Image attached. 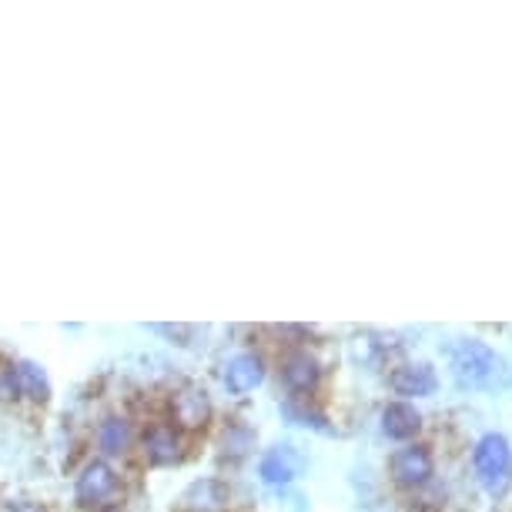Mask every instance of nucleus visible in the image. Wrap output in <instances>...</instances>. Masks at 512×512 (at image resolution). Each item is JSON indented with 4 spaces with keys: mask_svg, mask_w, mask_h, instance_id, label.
<instances>
[{
    "mask_svg": "<svg viewBox=\"0 0 512 512\" xmlns=\"http://www.w3.org/2000/svg\"><path fill=\"white\" fill-rule=\"evenodd\" d=\"M171 419H175V429H188V432H198L205 429L211 422V399L205 389H181L175 399H171Z\"/></svg>",
    "mask_w": 512,
    "mask_h": 512,
    "instance_id": "obj_5",
    "label": "nucleus"
},
{
    "mask_svg": "<svg viewBox=\"0 0 512 512\" xmlns=\"http://www.w3.org/2000/svg\"><path fill=\"white\" fill-rule=\"evenodd\" d=\"M144 459L151 462V466H175V462L181 459V436L178 429L171 422H154L144 429Z\"/></svg>",
    "mask_w": 512,
    "mask_h": 512,
    "instance_id": "obj_6",
    "label": "nucleus"
},
{
    "mask_svg": "<svg viewBox=\"0 0 512 512\" xmlns=\"http://www.w3.org/2000/svg\"><path fill=\"white\" fill-rule=\"evenodd\" d=\"M472 462H476V476L486 486L492 496H502L512 482V449L506 436L499 432H489L476 442V452H472Z\"/></svg>",
    "mask_w": 512,
    "mask_h": 512,
    "instance_id": "obj_2",
    "label": "nucleus"
},
{
    "mask_svg": "<svg viewBox=\"0 0 512 512\" xmlns=\"http://www.w3.org/2000/svg\"><path fill=\"white\" fill-rule=\"evenodd\" d=\"M502 369V359L489 349L479 338H469V342H459L456 352H452V375L462 389H486V385L496 379Z\"/></svg>",
    "mask_w": 512,
    "mask_h": 512,
    "instance_id": "obj_1",
    "label": "nucleus"
},
{
    "mask_svg": "<svg viewBox=\"0 0 512 512\" xmlns=\"http://www.w3.org/2000/svg\"><path fill=\"white\" fill-rule=\"evenodd\" d=\"M282 379L292 392L308 395V392H315L318 379H322V369H318V362L308 352H295V355H288L282 365Z\"/></svg>",
    "mask_w": 512,
    "mask_h": 512,
    "instance_id": "obj_11",
    "label": "nucleus"
},
{
    "mask_svg": "<svg viewBox=\"0 0 512 512\" xmlns=\"http://www.w3.org/2000/svg\"><path fill=\"white\" fill-rule=\"evenodd\" d=\"M131 422L121 419V415H108L101 425H98V446L101 452H108V456H124V452L131 449Z\"/></svg>",
    "mask_w": 512,
    "mask_h": 512,
    "instance_id": "obj_14",
    "label": "nucleus"
},
{
    "mask_svg": "<svg viewBox=\"0 0 512 512\" xmlns=\"http://www.w3.org/2000/svg\"><path fill=\"white\" fill-rule=\"evenodd\" d=\"M231 492L221 479H201L185 492V506L191 512H221L228 506Z\"/></svg>",
    "mask_w": 512,
    "mask_h": 512,
    "instance_id": "obj_12",
    "label": "nucleus"
},
{
    "mask_svg": "<svg viewBox=\"0 0 512 512\" xmlns=\"http://www.w3.org/2000/svg\"><path fill=\"white\" fill-rule=\"evenodd\" d=\"M11 385L17 395H27L34 402L51 399V382H47V375L37 362H17L11 369Z\"/></svg>",
    "mask_w": 512,
    "mask_h": 512,
    "instance_id": "obj_13",
    "label": "nucleus"
},
{
    "mask_svg": "<svg viewBox=\"0 0 512 512\" xmlns=\"http://www.w3.org/2000/svg\"><path fill=\"white\" fill-rule=\"evenodd\" d=\"M419 429H422V415H419L415 405H409V402H389L382 409V432L389 439L405 442V439H412Z\"/></svg>",
    "mask_w": 512,
    "mask_h": 512,
    "instance_id": "obj_10",
    "label": "nucleus"
},
{
    "mask_svg": "<svg viewBox=\"0 0 512 512\" xmlns=\"http://www.w3.org/2000/svg\"><path fill=\"white\" fill-rule=\"evenodd\" d=\"M432 472H436V459H432L429 446H402L392 452L389 459V476L395 486L402 489H419L425 482L432 479Z\"/></svg>",
    "mask_w": 512,
    "mask_h": 512,
    "instance_id": "obj_3",
    "label": "nucleus"
},
{
    "mask_svg": "<svg viewBox=\"0 0 512 512\" xmlns=\"http://www.w3.org/2000/svg\"><path fill=\"white\" fill-rule=\"evenodd\" d=\"M392 389L395 395H405V399H425V395L436 392V372H432V365L425 362H415V365H402V369L392 372Z\"/></svg>",
    "mask_w": 512,
    "mask_h": 512,
    "instance_id": "obj_9",
    "label": "nucleus"
},
{
    "mask_svg": "<svg viewBox=\"0 0 512 512\" xmlns=\"http://www.w3.org/2000/svg\"><path fill=\"white\" fill-rule=\"evenodd\" d=\"M74 492H77V502H81V506H104V502L118 492V472H114L104 459H94L81 469Z\"/></svg>",
    "mask_w": 512,
    "mask_h": 512,
    "instance_id": "obj_4",
    "label": "nucleus"
},
{
    "mask_svg": "<svg viewBox=\"0 0 512 512\" xmlns=\"http://www.w3.org/2000/svg\"><path fill=\"white\" fill-rule=\"evenodd\" d=\"M262 382H265V362L258 359L255 352H241V355H235V359L225 365V385H228V392L248 395V392H255Z\"/></svg>",
    "mask_w": 512,
    "mask_h": 512,
    "instance_id": "obj_8",
    "label": "nucleus"
},
{
    "mask_svg": "<svg viewBox=\"0 0 512 512\" xmlns=\"http://www.w3.org/2000/svg\"><path fill=\"white\" fill-rule=\"evenodd\" d=\"M298 472H302V456L295 452V446H272L262 456V462H258V476H262L268 486H275V489H282L288 486Z\"/></svg>",
    "mask_w": 512,
    "mask_h": 512,
    "instance_id": "obj_7",
    "label": "nucleus"
}]
</instances>
